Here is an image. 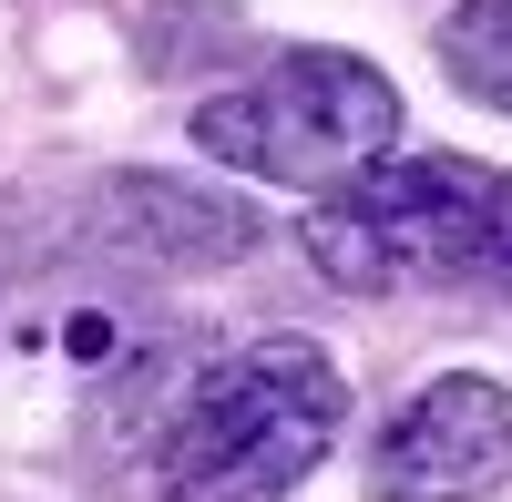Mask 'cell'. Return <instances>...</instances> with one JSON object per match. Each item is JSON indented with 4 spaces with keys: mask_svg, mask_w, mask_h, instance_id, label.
I'll return each instance as SVG.
<instances>
[{
    "mask_svg": "<svg viewBox=\"0 0 512 502\" xmlns=\"http://www.w3.org/2000/svg\"><path fill=\"white\" fill-rule=\"evenodd\" d=\"M512 482V390L492 369H441L369 451L379 502H482Z\"/></svg>",
    "mask_w": 512,
    "mask_h": 502,
    "instance_id": "4",
    "label": "cell"
},
{
    "mask_svg": "<svg viewBox=\"0 0 512 502\" xmlns=\"http://www.w3.org/2000/svg\"><path fill=\"white\" fill-rule=\"evenodd\" d=\"M308 267L349 298L400 287H512V175L472 154H369L359 175L318 185Z\"/></svg>",
    "mask_w": 512,
    "mask_h": 502,
    "instance_id": "1",
    "label": "cell"
},
{
    "mask_svg": "<svg viewBox=\"0 0 512 502\" xmlns=\"http://www.w3.org/2000/svg\"><path fill=\"white\" fill-rule=\"evenodd\" d=\"M349 421V380L318 339H256L205 369L154 451V502H287Z\"/></svg>",
    "mask_w": 512,
    "mask_h": 502,
    "instance_id": "2",
    "label": "cell"
},
{
    "mask_svg": "<svg viewBox=\"0 0 512 502\" xmlns=\"http://www.w3.org/2000/svg\"><path fill=\"white\" fill-rule=\"evenodd\" d=\"M103 226L123 257H154V267H226L256 246V205L246 195H205L175 175H134L103 195Z\"/></svg>",
    "mask_w": 512,
    "mask_h": 502,
    "instance_id": "5",
    "label": "cell"
},
{
    "mask_svg": "<svg viewBox=\"0 0 512 502\" xmlns=\"http://www.w3.org/2000/svg\"><path fill=\"white\" fill-rule=\"evenodd\" d=\"M431 52H441V72H451L461 103L512 113V0H461V11L441 21Z\"/></svg>",
    "mask_w": 512,
    "mask_h": 502,
    "instance_id": "6",
    "label": "cell"
},
{
    "mask_svg": "<svg viewBox=\"0 0 512 502\" xmlns=\"http://www.w3.org/2000/svg\"><path fill=\"white\" fill-rule=\"evenodd\" d=\"M195 144L256 185L318 195V185L359 175L369 154L400 144V82L369 72L359 52H277L236 93L195 103Z\"/></svg>",
    "mask_w": 512,
    "mask_h": 502,
    "instance_id": "3",
    "label": "cell"
}]
</instances>
